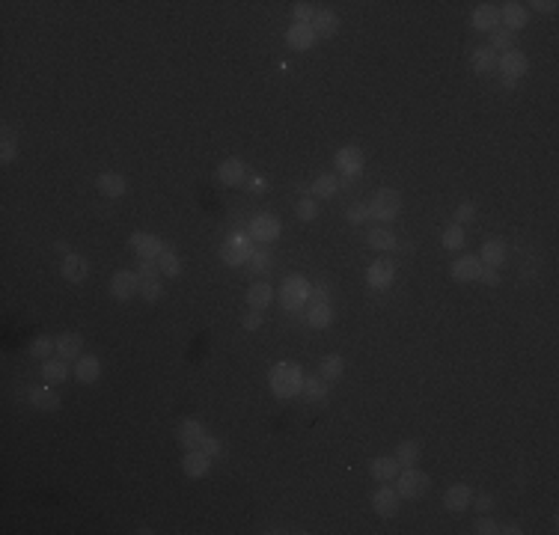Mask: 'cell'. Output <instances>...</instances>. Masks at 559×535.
Listing matches in <instances>:
<instances>
[{"label": "cell", "mask_w": 559, "mask_h": 535, "mask_svg": "<svg viewBox=\"0 0 559 535\" xmlns=\"http://www.w3.org/2000/svg\"><path fill=\"white\" fill-rule=\"evenodd\" d=\"M268 387L277 399H295V396H300V389H304V372H300V366L292 363V360H280V363H274L268 372Z\"/></svg>", "instance_id": "6da1fadb"}, {"label": "cell", "mask_w": 559, "mask_h": 535, "mask_svg": "<svg viewBox=\"0 0 559 535\" xmlns=\"http://www.w3.org/2000/svg\"><path fill=\"white\" fill-rule=\"evenodd\" d=\"M310 292H312V283L304 277V274H289L280 286V303L286 312H300L304 303H310Z\"/></svg>", "instance_id": "7a4b0ae2"}, {"label": "cell", "mask_w": 559, "mask_h": 535, "mask_svg": "<svg viewBox=\"0 0 559 535\" xmlns=\"http://www.w3.org/2000/svg\"><path fill=\"white\" fill-rule=\"evenodd\" d=\"M396 490L402 500H420L428 488H432V479H428V473L417 470V467H402V473L396 476Z\"/></svg>", "instance_id": "3957f363"}, {"label": "cell", "mask_w": 559, "mask_h": 535, "mask_svg": "<svg viewBox=\"0 0 559 535\" xmlns=\"http://www.w3.org/2000/svg\"><path fill=\"white\" fill-rule=\"evenodd\" d=\"M399 211H402V194L399 191H393V187H381V191L372 196V202H369V214L375 221H396L399 218Z\"/></svg>", "instance_id": "277c9868"}, {"label": "cell", "mask_w": 559, "mask_h": 535, "mask_svg": "<svg viewBox=\"0 0 559 535\" xmlns=\"http://www.w3.org/2000/svg\"><path fill=\"white\" fill-rule=\"evenodd\" d=\"M497 69H500V75H503V83L512 90V86L518 83V81L526 75V71H529V60H526L524 51L512 48V51H506V54L497 57Z\"/></svg>", "instance_id": "5b68a950"}, {"label": "cell", "mask_w": 559, "mask_h": 535, "mask_svg": "<svg viewBox=\"0 0 559 535\" xmlns=\"http://www.w3.org/2000/svg\"><path fill=\"white\" fill-rule=\"evenodd\" d=\"M250 256H253V244H250V235H245V233H233L220 247V259L229 268L250 262Z\"/></svg>", "instance_id": "8992f818"}, {"label": "cell", "mask_w": 559, "mask_h": 535, "mask_svg": "<svg viewBox=\"0 0 559 535\" xmlns=\"http://www.w3.org/2000/svg\"><path fill=\"white\" fill-rule=\"evenodd\" d=\"M396 280V265L390 259H375L369 268H366V286L372 292H384V288H390Z\"/></svg>", "instance_id": "52a82bcc"}, {"label": "cell", "mask_w": 559, "mask_h": 535, "mask_svg": "<svg viewBox=\"0 0 559 535\" xmlns=\"http://www.w3.org/2000/svg\"><path fill=\"white\" fill-rule=\"evenodd\" d=\"M280 233H283L280 221L274 218V214H268V211L256 214V218L250 221V238H253V241H259V244H271V241H277V238H280Z\"/></svg>", "instance_id": "ba28073f"}, {"label": "cell", "mask_w": 559, "mask_h": 535, "mask_svg": "<svg viewBox=\"0 0 559 535\" xmlns=\"http://www.w3.org/2000/svg\"><path fill=\"white\" fill-rule=\"evenodd\" d=\"M363 164H366V158H363V152L357 149V146H342V149L334 155V167H336L339 172H346L348 182L360 176V172H363Z\"/></svg>", "instance_id": "9c48e42d"}, {"label": "cell", "mask_w": 559, "mask_h": 535, "mask_svg": "<svg viewBox=\"0 0 559 535\" xmlns=\"http://www.w3.org/2000/svg\"><path fill=\"white\" fill-rule=\"evenodd\" d=\"M206 435H208L206 425L199 423V419H194V416L182 419L179 428H176V440H179V446H184V449H199L203 440H206Z\"/></svg>", "instance_id": "30bf717a"}, {"label": "cell", "mask_w": 559, "mask_h": 535, "mask_svg": "<svg viewBox=\"0 0 559 535\" xmlns=\"http://www.w3.org/2000/svg\"><path fill=\"white\" fill-rule=\"evenodd\" d=\"M110 295L117 300H131L134 295H140V277L137 271H117L110 280Z\"/></svg>", "instance_id": "8fae6325"}, {"label": "cell", "mask_w": 559, "mask_h": 535, "mask_svg": "<svg viewBox=\"0 0 559 535\" xmlns=\"http://www.w3.org/2000/svg\"><path fill=\"white\" fill-rule=\"evenodd\" d=\"M128 247H131L140 259H158L167 247H164V241L158 238V235H152V233H131V238H128Z\"/></svg>", "instance_id": "7c38bea8"}, {"label": "cell", "mask_w": 559, "mask_h": 535, "mask_svg": "<svg viewBox=\"0 0 559 535\" xmlns=\"http://www.w3.org/2000/svg\"><path fill=\"white\" fill-rule=\"evenodd\" d=\"M399 502H402V497H399V490L384 485L378 488L375 494H372V509H375L378 517H396L399 515Z\"/></svg>", "instance_id": "4fadbf2b"}, {"label": "cell", "mask_w": 559, "mask_h": 535, "mask_svg": "<svg viewBox=\"0 0 559 535\" xmlns=\"http://www.w3.org/2000/svg\"><path fill=\"white\" fill-rule=\"evenodd\" d=\"M479 271H482V259L473 256V253H464L458 256L455 262L449 265V274L455 283H470V280H479Z\"/></svg>", "instance_id": "5bb4252c"}, {"label": "cell", "mask_w": 559, "mask_h": 535, "mask_svg": "<svg viewBox=\"0 0 559 535\" xmlns=\"http://www.w3.org/2000/svg\"><path fill=\"white\" fill-rule=\"evenodd\" d=\"M526 21H529L526 4H514V0H509V4L500 6V24H503L509 33H514V30H521V27H526Z\"/></svg>", "instance_id": "9a60e30c"}, {"label": "cell", "mask_w": 559, "mask_h": 535, "mask_svg": "<svg viewBox=\"0 0 559 535\" xmlns=\"http://www.w3.org/2000/svg\"><path fill=\"white\" fill-rule=\"evenodd\" d=\"M470 24L473 30H482V33H494L500 27V9L494 4H479L476 9H473L470 16Z\"/></svg>", "instance_id": "2e32d148"}, {"label": "cell", "mask_w": 559, "mask_h": 535, "mask_svg": "<svg viewBox=\"0 0 559 535\" xmlns=\"http://www.w3.org/2000/svg\"><path fill=\"white\" fill-rule=\"evenodd\" d=\"M60 274L69 283H83L90 277V259L81 256V253H69L63 259V265H60Z\"/></svg>", "instance_id": "e0dca14e"}, {"label": "cell", "mask_w": 559, "mask_h": 535, "mask_svg": "<svg viewBox=\"0 0 559 535\" xmlns=\"http://www.w3.org/2000/svg\"><path fill=\"white\" fill-rule=\"evenodd\" d=\"M399 470H402V467H399L396 455H378V458L369 461V476L375 482H396Z\"/></svg>", "instance_id": "ac0fdd59"}, {"label": "cell", "mask_w": 559, "mask_h": 535, "mask_svg": "<svg viewBox=\"0 0 559 535\" xmlns=\"http://www.w3.org/2000/svg\"><path fill=\"white\" fill-rule=\"evenodd\" d=\"M315 30L312 24H292L289 30H286V45H289L292 51H310L315 45Z\"/></svg>", "instance_id": "d6986e66"}, {"label": "cell", "mask_w": 559, "mask_h": 535, "mask_svg": "<svg viewBox=\"0 0 559 535\" xmlns=\"http://www.w3.org/2000/svg\"><path fill=\"white\" fill-rule=\"evenodd\" d=\"M218 179L229 187L235 184H245L247 182V164L241 161V158H226V161L218 167Z\"/></svg>", "instance_id": "ffe728a7"}, {"label": "cell", "mask_w": 559, "mask_h": 535, "mask_svg": "<svg viewBox=\"0 0 559 535\" xmlns=\"http://www.w3.org/2000/svg\"><path fill=\"white\" fill-rule=\"evenodd\" d=\"M81 351H83V336L78 330H66V334L57 336V357H63L71 363V360L81 357Z\"/></svg>", "instance_id": "44dd1931"}, {"label": "cell", "mask_w": 559, "mask_h": 535, "mask_svg": "<svg viewBox=\"0 0 559 535\" xmlns=\"http://www.w3.org/2000/svg\"><path fill=\"white\" fill-rule=\"evenodd\" d=\"M182 470H184V476H191V479H203L211 470V458L203 449H188V455L182 458Z\"/></svg>", "instance_id": "7402d4cb"}, {"label": "cell", "mask_w": 559, "mask_h": 535, "mask_svg": "<svg viewBox=\"0 0 559 535\" xmlns=\"http://www.w3.org/2000/svg\"><path fill=\"white\" fill-rule=\"evenodd\" d=\"M470 502H473V490H470V485H452L447 494H443V505H447L449 512H455V515H461V512H467L470 509Z\"/></svg>", "instance_id": "603a6c76"}, {"label": "cell", "mask_w": 559, "mask_h": 535, "mask_svg": "<svg viewBox=\"0 0 559 535\" xmlns=\"http://www.w3.org/2000/svg\"><path fill=\"white\" fill-rule=\"evenodd\" d=\"M506 256H509V250H506V241L503 238H488L482 244V265H488V268H503L506 265Z\"/></svg>", "instance_id": "cb8c5ba5"}, {"label": "cell", "mask_w": 559, "mask_h": 535, "mask_svg": "<svg viewBox=\"0 0 559 535\" xmlns=\"http://www.w3.org/2000/svg\"><path fill=\"white\" fill-rule=\"evenodd\" d=\"M27 401H30L36 411H45V413L60 411V396H57L51 387H30V393H27Z\"/></svg>", "instance_id": "d4e9b609"}, {"label": "cell", "mask_w": 559, "mask_h": 535, "mask_svg": "<svg viewBox=\"0 0 559 535\" xmlns=\"http://www.w3.org/2000/svg\"><path fill=\"white\" fill-rule=\"evenodd\" d=\"M95 184H98V191H102V196H107V199H119L128 191V182L122 172H102Z\"/></svg>", "instance_id": "484cf974"}, {"label": "cell", "mask_w": 559, "mask_h": 535, "mask_svg": "<svg viewBox=\"0 0 559 535\" xmlns=\"http://www.w3.org/2000/svg\"><path fill=\"white\" fill-rule=\"evenodd\" d=\"M98 375H102V360L95 354H81L78 363H75V378L81 384H95Z\"/></svg>", "instance_id": "4316f807"}, {"label": "cell", "mask_w": 559, "mask_h": 535, "mask_svg": "<svg viewBox=\"0 0 559 535\" xmlns=\"http://www.w3.org/2000/svg\"><path fill=\"white\" fill-rule=\"evenodd\" d=\"M312 30L315 36H324V39H334L339 33V16L334 9H319L312 18Z\"/></svg>", "instance_id": "83f0119b"}, {"label": "cell", "mask_w": 559, "mask_h": 535, "mask_svg": "<svg viewBox=\"0 0 559 535\" xmlns=\"http://www.w3.org/2000/svg\"><path fill=\"white\" fill-rule=\"evenodd\" d=\"M470 66H473V71H476V75H491V71L497 69V51L488 48V45L476 48V51L470 54Z\"/></svg>", "instance_id": "f1b7e54d"}, {"label": "cell", "mask_w": 559, "mask_h": 535, "mask_svg": "<svg viewBox=\"0 0 559 535\" xmlns=\"http://www.w3.org/2000/svg\"><path fill=\"white\" fill-rule=\"evenodd\" d=\"M42 378H45V384H66L69 378V360L63 357H54V360H45L42 363Z\"/></svg>", "instance_id": "f546056e"}, {"label": "cell", "mask_w": 559, "mask_h": 535, "mask_svg": "<svg viewBox=\"0 0 559 535\" xmlns=\"http://www.w3.org/2000/svg\"><path fill=\"white\" fill-rule=\"evenodd\" d=\"M247 303H250V310H268L271 303H274V288H271L268 283H253L250 288H247Z\"/></svg>", "instance_id": "4dcf8cb0"}, {"label": "cell", "mask_w": 559, "mask_h": 535, "mask_svg": "<svg viewBox=\"0 0 559 535\" xmlns=\"http://www.w3.org/2000/svg\"><path fill=\"white\" fill-rule=\"evenodd\" d=\"M307 324L315 327V330H324L334 324V307L331 303H310L307 310Z\"/></svg>", "instance_id": "1f68e13d"}, {"label": "cell", "mask_w": 559, "mask_h": 535, "mask_svg": "<svg viewBox=\"0 0 559 535\" xmlns=\"http://www.w3.org/2000/svg\"><path fill=\"white\" fill-rule=\"evenodd\" d=\"M420 455H423L420 440H402V443L396 446V461H399V467H417Z\"/></svg>", "instance_id": "d6a6232c"}, {"label": "cell", "mask_w": 559, "mask_h": 535, "mask_svg": "<svg viewBox=\"0 0 559 535\" xmlns=\"http://www.w3.org/2000/svg\"><path fill=\"white\" fill-rule=\"evenodd\" d=\"M319 369H322V378L331 384V381L342 378V372H346V360H342L339 354H324L322 363H319Z\"/></svg>", "instance_id": "836d02e7"}, {"label": "cell", "mask_w": 559, "mask_h": 535, "mask_svg": "<svg viewBox=\"0 0 559 535\" xmlns=\"http://www.w3.org/2000/svg\"><path fill=\"white\" fill-rule=\"evenodd\" d=\"M366 244H369L372 250H393V247H396V235L390 233V229L378 226V229H369Z\"/></svg>", "instance_id": "e575fe53"}, {"label": "cell", "mask_w": 559, "mask_h": 535, "mask_svg": "<svg viewBox=\"0 0 559 535\" xmlns=\"http://www.w3.org/2000/svg\"><path fill=\"white\" fill-rule=\"evenodd\" d=\"M327 381L324 378H304V389H300V396L307 401H324L327 399Z\"/></svg>", "instance_id": "d590c367"}, {"label": "cell", "mask_w": 559, "mask_h": 535, "mask_svg": "<svg viewBox=\"0 0 559 535\" xmlns=\"http://www.w3.org/2000/svg\"><path fill=\"white\" fill-rule=\"evenodd\" d=\"M336 191H339V182L331 172H322V176L312 182V196H319V199H331V196H336Z\"/></svg>", "instance_id": "8d00e7d4"}, {"label": "cell", "mask_w": 559, "mask_h": 535, "mask_svg": "<svg viewBox=\"0 0 559 535\" xmlns=\"http://www.w3.org/2000/svg\"><path fill=\"white\" fill-rule=\"evenodd\" d=\"M54 351H57V339H51V336H36L30 342V348H27V354H30L33 360H42V363H45Z\"/></svg>", "instance_id": "74e56055"}, {"label": "cell", "mask_w": 559, "mask_h": 535, "mask_svg": "<svg viewBox=\"0 0 559 535\" xmlns=\"http://www.w3.org/2000/svg\"><path fill=\"white\" fill-rule=\"evenodd\" d=\"M440 241H443V247H447V250H461L464 247V226L461 223H449L447 229H443Z\"/></svg>", "instance_id": "f35d334b"}, {"label": "cell", "mask_w": 559, "mask_h": 535, "mask_svg": "<svg viewBox=\"0 0 559 535\" xmlns=\"http://www.w3.org/2000/svg\"><path fill=\"white\" fill-rule=\"evenodd\" d=\"M158 268H161V277H179L182 274V259L173 250H164L158 256Z\"/></svg>", "instance_id": "ab89813d"}, {"label": "cell", "mask_w": 559, "mask_h": 535, "mask_svg": "<svg viewBox=\"0 0 559 535\" xmlns=\"http://www.w3.org/2000/svg\"><path fill=\"white\" fill-rule=\"evenodd\" d=\"M295 214H298V221L312 223L315 218H319V202H315L312 196H300L298 206H295Z\"/></svg>", "instance_id": "60d3db41"}, {"label": "cell", "mask_w": 559, "mask_h": 535, "mask_svg": "<svg viewBox=\"0 0 559 535\" xmlns=\"http://www.w3.org/2000/svg\"><path fill=\"white\" fill-rule=\"evenodd\" d=\"M488 48H494L497 54L512 51V48H514V33H509L506 27H497V30L491 33V45H488Z\"/></svg>", "instance_id": "b9f144b4"}, {"label": "cell", "mask_w": 559, "mask_h": 535, "mask_svg": "<svg viewBox=\"0 0 559 535\" xmlns=\"http://www.w3.org/2000/svg\"><path fill=\"white\" fill-rule=\"evenodd\" d=\"M140 298L146 300V303L161 300V298H164V286H161V277H158V280H143V283H140Z\"/></svg>", "instance_id": "7bdbcfd3"}, {"label": "cell", "mask_w": 559, "mask_h": 535, "mask_svg": "<svg viewBox=\"0 0 559 535\" xmlns=\"http://www.w3.org/2000/svg\"><path fill=\"white\" fill-rule=\"evenodd\" d=\"M346 218H348V223H351V226L366 223V221L372 218V214H369V202H351L348 211H346Z\"/></svg>", "instance_id": "ee69618b"}, {"label": "cell", "mask_w": 559, "mask_h": 535, "mask_svg": "<svg viewBox=\"0 0 559 535\" xmlns=\"http://www.w3.org/2000/svg\"><path fill=\"white\" fill-rule=\"evenodd\" d=\"M137 277H140V283H143V280H158V277H161L158 259H140V265H137Z\"/></svg>", "instance_id": "f6af8a7d"}, {"label": "cell", "mask_w": 559, "mask_h": 535, "mask_svg": "<svg viewBox=\"0 0 559 535\" xmlns=\"http://www.w3.org/2000/svg\"><path fill=\"white\" fill-rule=\"evenodd\" d=\"M250 271H253V274H268V271H271V253H268V250H253V256H250Z\"/></svg>", "instance_id": "bcb514c9"}, {"label": "cell", "mask_w": 559, "mask_h": 535, "mask_svg": "<svg viewBox=\"0 0 559 535\" xmlns=\"http://www.w3.org/2000/svg\"><path fill=\"white\" fill-rule=\"evenodd\" d=\"M315 12H319V9H312V4H295V6H292V16H295V24H312V18H315Z\"/></svg>", "instance_id": "7dc6e473"}, {"label": "cell", "mask_w": 559, "mask_h": 535, "mask_svg": "<svg viewBox=\"0 0 559 535\" xmlns=\"http://www.w3.org/2000/svg\"><path fill=\"white\" fill-rule=\"evenodd\" d=\"M16 155H18V143L12 140L9 134H4V143H0V161L12 164V161H16Z\"/></svg>", "instance_id": "c3c4849f"}, {"label": "cell", "mask_w": 559, "mask_h": 535, "mask_svg": "<svg viewBox=\"0 0 559 535\" xmlns=\"http://www.w3.org/2000/svg\"><path fill=\"white\" fill-rule=\"evenodd\" d=\"M473 532L476 535H494V532H500V524L491 517H479L476 524H473Z\"/></svg>", "instance_id": "681fc988"}, {"label": "cell", "mask_w": 559, "mask_h": 535, "mask_svg": "<svg viewBox=\"0 0 559 535\" xmlns=\"http://www.w3.org/2000/svg\"><path fill=\"white\" fill-rule=\"evenodd\" d=\"M476 218V206H473V202H461V206L455 208V223H467V221H473Z\"/></svg>", "instance_id": "f907efd6"}, {"label": "cell", "mask_w": 559, "mask_h": 535, "mask_svg": "<svg viewBox=\"0 0 559 535\" xmlns=\"http://www.w3.org/2000/svg\"><path fill=\"white\" fill-rule=\"evenodd\" d=\"M199 449H203L208 458H218L220 455V449H223V443L214 437V435H206V440H203V446H199Z\"/></svg>", "instance_id": "816d5d0a"}, {"label": "cell", "mask_w": 559, "mask_h": 535, "mask_svg": "<svg viewBox=\"0 0 559 535\" xmlns=\"http://www.w3.org/2000/svg\"><path fill=\"white\" fill-rule=\"evenodd\" d=\"M262 322H265L262 312H259V310H250V312L245 315V322H241V327L250 330V334H253V330H259V327H262Z\"/></svg>", "instance_id": "f5cc1de1"}, {"label": "cell", "mask_w": 559, "mask_h": 535, "mask_svg": "<svg viewBox=\"0 0 559 535\" xmlns=\"http://www.w3.org/2000/svg\"><path fill=\"white\" fill-rule=\"evenodd\" d=\"M310 300H312V303H331V288H327L324 283L312 286V292H310Z\"/></svg>", "instance_id": "db71d44e"}, {"label": "cell", "mask_w": 559, "mask_h": 535, "mask_svg": "<svg viewBox=\"0 0 559 535\" xmlns=\"http://www.w3.org/2000/svg\"><path fill=\"white\" fill-rule=\"evenodd\" d=\"M479 280L485 283V286H500V271L497 268H488V265H482V271H479Z\"/></svg>", "instance_id": "11a10c76"}, {"label": "cell", "mask_w": 559, "mask_h": 535, "mask_svg": "<svg viewBox=\"0 0 559 535\" xmlns=\"http://www.w3.org/2000/svg\"><path fill=\"white\" fill-rule=\"evenodd\" d=\"M473 502H476V509H479V512H491V509H494V497H491V494H479V497H473Z\"/></svg>", "instance_id": "9f6ffc18"}, {"label": "cell", "mask_w": 559, "mask_h": 535, "mask_svg": "<svg viewBox=\"0 0 559 535\" xmlns=\"http://www.w3.org/2000/svg\"><path fill=\"white\" fill-rule=\"evenodd\" d=\"M529 6H536L539 12H556V0H533V4H529Z\"/></svg>", "instance_id": "6f0895ef"}, {"label": "cell", "mask_w": 559, "mask_h": 535, "mask_svg": "<svg viewBox=\"0 0 559 535\" xmlns=\"http://www.w3.org/2000/svg\"><path fill=\"white\" fill-rule=\"evenodd\" d=\"M500 532H506V535H521L524 529H521L518 524H506V527H500Z\"/></svg>", "instance_id": "680465c9"}, {"label": "cell", "mask_w": 559, "mask_h": 535, "mask_svg": "<svg viewBox=\"0 0 559 535\" xmlns=\"http://www.w3.org/2000/svg\"><path fill=\"white\" fill-rule=\"evenodd\" d=\"M247 187H250L253 194H256V191H265V179H250V182H247Z\"/></svg>", "instance_id": "91938a15"}, {"label": "cell", "mask_w": 559, "mask_h": 535, "mask_svg": "<svg viewBox=\"0 0 559 535\" xmlns=\"http://www.w3.org/2000/svg\"><path fill=\"white\" fill-rule=\"evenodd\" d=\"M54 247H57V250H60V253H66V256H69V244H66V241H57V244H54Z\"/></svg>", "instance_id": "94428289"}]
</instances>
